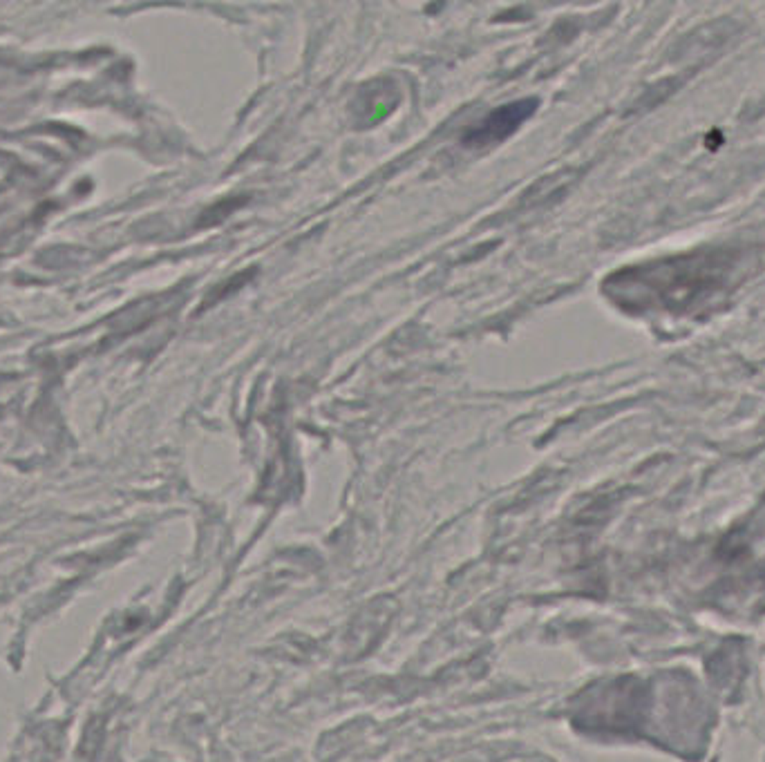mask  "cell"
Wrapping results in <instances>:
<instances>
[{
	"label": "cell",
	"mask_w": 765,
	"mask_h": 762,
	"mask_svg": "<svg viewBox=\"0 0 765 762\" xmlns=\"http://www.w3.org/2000/svg\"><path fill=\"white\" fill-rule=\"evenodd\" d=\"M722 268L714 257H680L672 262L629 268L607 282L609 293L622 304L680 309L720 284Z\"/></svg>",
	"instance_id": "obj_1"
},
{
	"label": "cell",
	"mask_w": 765,
	"mask_h": 762,
	"mask_svg": "<svg viewBox=\"0 0 765 762\" xmlns=\"http://www.w3.org/2000/svg\"><path fill=\"white\" fill-rule=\"evenodd\" d=\"M535 105H537L535 99H528V101H515L510 105L497 107L495 112L488 114L486 119H481L463 137V143L465 146H490L497 141H504L508 134H513L517 127L535 112Z\"/></svg>",
	"instance_id": "obj_2"
}]
</instances>
